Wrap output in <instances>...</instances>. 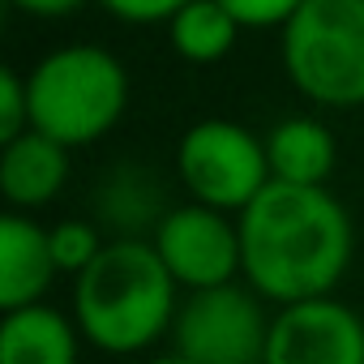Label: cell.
<instances>
[{
    "instance_id": "1",
    "label": "cell",
    "mask_w": 364,
    "mask_h": 364,
    "mask_svg": "<svg viewBox=\"0 0 364 364\" xmlns=\"http://www.w3.org/2000/svg\"><path fill=\"white\" fill-rule=\"evenodd\" d=\"M236 223L245 283L270 309L334 296L351 270L355 228L347 206L330 189H300L270 180V189Z\"/></svg>"
},
{
    "instance_id": "2",
    "label": "cell",
    "mask_w": 364,
    "mask_h": 364,
    "mask_svg": "<svg viewBox=\"0 0 364 364\" xmlns=\"http://www.w3.org/2000/svg\"><path fill=\"white\" fill-rule=\"evenodd\" d=\"M180 304L185 296L150 240H107L103 257L73 279L69 296L86 347L116 360H141L171 338Z\"/></svg>"
},
{
    "instance_id": "3",
    "label": "cell",
    "mask_w": 364,
    "mask_h": 364,
    "mask_svg": "<svg viewBox=\"0 0 364 364\" xmlns=\"http://www.w3.org/2000/svg\"><path fill=\"white\" fill-rule=\"evenodd\" d=\"M31 129L65 150L107 137L129 107V73L99 43H65L48 52L31 73Z\"/></svg>"
},
{
    "instance_id": "4",
    "label": "cell",
    "mask_w": 364,
    "mask_h": 364,
    "mask_svg": "<svg viewBox=\"0 0 364 364\" xmlns=\"http://www.w3.org/2000/svg\"><path fill=\"white\" fill-rule=\"evenodd\" d=\"M287 82L317 107H364V0H304L279 31Z\"/></svg>"
},
{
    "instance_id": "5",
    "label": "cell",
    "mask_w": 364,
    "mask_h": 364,
    "mask_svg": "<svg viewBox=\"0 0 364 364\" xmlns=\"http://www.w3.org/2000/svg\"><path fill=\"white\" fill-rule=\"evenodd\" d=\"M176 180L189 193V202L240 219L274 180L266 137L223 116L198 120L176 146Z\"/></svg>"
},
{
    "instance_id": "6",
    "label": "cell",
    "mask_w": 364,
    "mask_h": 364,
    "mask_svg": "<svg viewBox=\"0 0 364 364\" xmlns=\"http://www.w3.org/2000/svg\"><path fill=\"white\" fill-rule=\"evenodd\" d=\"M274 309L240 279L215 291H193L180 304L171 351L189 364H262Z\"/></svg>"
},
{
    "instance_id": "7",
    "label": "cell",
    "mask_w": 364,
    "mask_h": 364,
    "mask_svg": "<svg viewBox=\"0 0 364 364\" xmlns=\"http://www.w3.org/2000/svg\"><path fill=\"white\" fill-rule=\"evenodd\" d=\"M150 245L185 296L215 291V287L245 279L236 215H223V210H210L198 202H180L167 210V219L159 223Z\"/></svg>"
},
{
    "instance_id": "8",
    "label": "cell",
    "mask_w": 364,
    "mask_h": 364,
    "mask_svg": "<svg viewBox=\"0 0 364 364\" xmlns=\"http://www.w3.org/2000/svg\"><path fill=\"white\" fill-rule=\"evenodd\" d=\"M262 364H364V317L338 296L274 309Z\"/></svg>"
},
{
    "instance_id": "9",
    "label": "cell",
    "mask_w": 364,
    "mask_h": 364,
    "mask_svg": "<svg viewBox=\"0 0 364 364\" xmlns=\"http://www.w3.org/2000/svg\"><path fill=\"white\" fill-rule=\"evenodd\" d=\"M167 193L154 167L137 159L112 163L90 189V219L103 228L107 240H150L167 219Z\"/></svg>"
},
{
    "instance_id": "10",
    "label": "cell",
    "mask_w": 364,
    "mask_h": 364,
    "mask_svg": "<svg viewBox=\"0 0 364 364\" xmlns=\"http://www.w3.org/2000/svg\"><path fill=\"white\" fill-rule=\"evenodd\" d=\"M60 279L48 228L35 215L9 210L0 219V309H31L43 304L52 283Z\"/></svg>"
},
{
    "instance_id": "11",
    "label": "cell",
    "mask_w": 364,
    "mask_h": 364,
    "mask_svg": "<svg viewBox=\"0 0 364 364\" xmlns=\"http://www.w3.org/2000/svg\"><path fill=\"white\" fill-rule=\"evenodd\" d=\"M69 185V150L43 133H22L18 141L0 146V193L9 210L35 215L52 206Z\"/></svg>"
},
{
    "instance_id": "12",
    "label": "cell",
    "mask_w": 364,
    "mask_h": 364,
    "mask_svg": "<svg viewBox=\"0 0 364 364\" xmlns=\"http://www.w3.org/2000/svg\"><path fill=\"white\" fill-rule=\"evenodd\" d=\"M82 330L56 304L14 309L0 321V364H82Z\"/></svg>"
},
{
    "instance_id": "13",
    "label": "cell",
    "mask_w": 364,
    "mask_h": 364,
    "mask_svg": "<svg viewBox=\"0 0 364 364\" xmlns=\"http://www.w3.org/2000/svg\"><path fill=\"white\" fill-rule=\"evenodd\" d=\"M266 159L279 185L326 189L338 163V141L326 120L317 116H287L266 133Z\"/></svg>"
},
{
    "instance_id": "14",
    "label": "cell",
    "mask_w": 364,
    "mask_h": 364,
    "mask_svg": "<svg viewBox=\"0 0 364 364\" xmlns=\"http://www.w3.org/2000/svg\"><path fill=\"white\" fill-rule=\"evenodd\" d=\"M167 35H171V48L189 65H219L223 56H232V48L240 39V22L219 0H189L167 22Z\"/></svg>"
},
{
    "instance_id": "15",
    "label": "cell",
    "mask_w": 364,
    "mask_h": 364,
    "mask_svg": "<svg viewBox=\"0 0 364 364\" xmlns=\"http://www.w3.org/2000/svg\"><path fill=\"white\" fill-rule=\"evenodd\" d=\"M48 240H52L56 270L69 274V279L86 274V270L103 257V249H107V236H103V228H99L90 215H86V219H56V223L48 228Z\"/></svg>"
},
{
    "instance_id": "16",
    "label": "cell",
    "mask_w": 364,
    "mask_h": 364,
    "mask_svg": "<svg viewBox=\"0 0 364 364\" xmlns=\"http://www.w3.org/2000/svg\"><path fill=\"white\" fill-rule=\"evenodd\" d=\"M22 133H31V90H26V73L5 69V73H0V146L18 141Z\"/></svg>"
},
{
    "instance_id": "17",
    "label": "cell",
    "mask_w": 364,
    "mask_h": 364,
    "mask_svg": "<svg viewBox=\"0 0 364 364\" xmlns=\"http://www.w3.org/2000/svg\"><path fill=\"white\" fill-rule=\"evenodd\" d=\"M219 5L240 22V31H283L304 0H219Z\"/></svg>"
},
{
    "instance_id": "18",
    "label": "cell",
    "mask_w": 364,
    "mask_h": 364,
    "mask_svg": "<svg viewBox=\"0 0 364 364\" xmlns=\"http://www.w3.org/2000/svg\"><path fill=\"white\" fill-rule=\"evenodd\" d=\"M99 5L120 18V22H133V26H154V22H171L189 0H99Z\"/></svg>"
},
{
    "instance_id": "19",
    "label": "cell",
    "mask_w": 364,
    "mask_h": 364,
    "mask_svg": "<svg viewBox=\"0 0 364 364\" xmlns=\"http://www.w3.org/2000/svg\"><path fill=\"white\" fill-rule=\"evenodd\" d=\"M18 14H31V18H69L77 14L86 0H9Z\"/></svg>"
},
{
    "instance_id": "20",
    "label": "cell",
    "mask_w": 364,
    "mask_h": 364,
    "mask_svg": "<svg viewBox=\"0 0 364 364\" xmlns=\"http://www.w3.org/2000/svg\"><path fill=\"white\" fill-rule=\"evenodd\" d=\"M137 364H189L180 351H171V347H163V351H150V355H141Z\"/></svg>"
}]
</instances>
